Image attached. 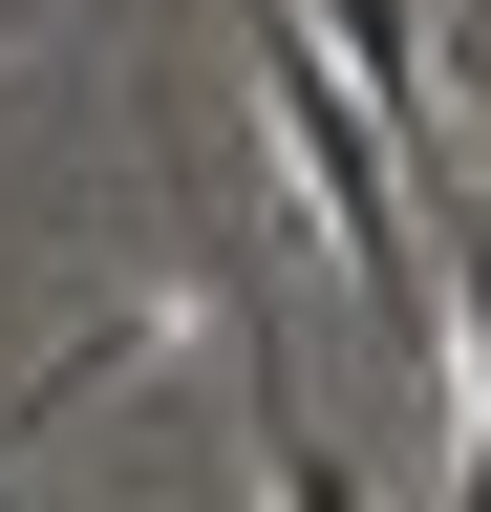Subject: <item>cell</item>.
<instances>
[{"label": "cell", "mask_w": 491, "mask_h": 512, "mask_svg": "<svg viewBox=\"0 0 491 512\" xmlns=\"http://www.w3.org/2000/svg\"><path fill=\"white\" fill-rule=\"evenodd\" d=\"M257 470H278V512H363V470L299 427V384H278V320H257Z\"/></svg>", "instance_id": "cell-4"}, {"label": "cell", "mask_w": 491, "mask_h": 512, "mask_svg": "<svg viewBox=\"0 0 491 512\" xmlns=\"http://www.w3.org/2000/svg\"><path fill=\"white\" fill-rule=\"evenodd\" d=\"M427 214H449V384H470V427H449V512H491V171L449 150V128H427Z\"/></svg>", "instance_id": "cell-2"}, {"label": "cell", "mask_w": 491, "mask_h": 512, "mask_svg": "<svg viewBox=\"0 0 491 512\" xmlns=\"http://www.w3.org/2000/svg\"><path fill=\"white\" fill-rule=\"evenodd\" d=\"M257 128H278V171H299V214L342 235V278H363V320L427 363L449 342V299H427V235H406V128L363 107V64L321 43V22H278L257 0Z\"/></svg>", "instance_id": "cell-1"}, {"label": "cell", "mask_w": 491, "mask_h": 512, "mask_svg": "<svg viewBox=\"0 0 491 512\" xmlns=\"http://www.w3.org/2000/svg\"><path fill=\"white\" fill-rule=\"evenodd\" d=\"M321 43L363 64V107H385L406 150H427V128H449V107H427V0H321Z\"/></svg>", "instance_id": "cell-3"}]
</instances>
